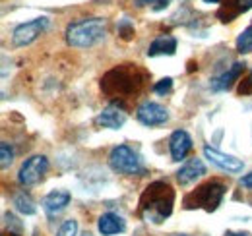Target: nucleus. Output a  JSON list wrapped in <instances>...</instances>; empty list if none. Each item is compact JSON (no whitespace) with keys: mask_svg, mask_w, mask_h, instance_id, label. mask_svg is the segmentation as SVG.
I'll return each mask as SVG.
<instances>
[{"mask_svg":"<svg viewBox=\"0 0 252 236\" xmlns=\"http://www.w3.org/2000/svg\"><path fill=\"white\" fill-rule=\"evenodd\" d=\"M173 206L175 190L171 188V184L165 180H156L144 190L140 198V215L146 223L161 225L173 213Z\"/></svg>","mask_w":252,"mask_h":236,"instance_id":"1","label":"nucleus"},{"mask_svg":"<svg viewBox=\"0 0 252 236\" xmlns=\"http://www.w3.org/2000/svg\"><path fill=\"white\" fill-rule=\"evenodd\" d=\"M144 84V74L136 64H123L107 72L101 80V89L105 95L117 99V97H130L138 93Z\"/></svg>","mask_w":252,"mask_h":236,"instance_id":"2","label":"nucleus"},{"mask_svg":"<svg viewBox=\"0 0 252 236\" xmlns=\"http://www.w3.org/2000/svg\"><path fill=\"white\" fill-rule=\"evenodd\" d=\"M107 35V20L103 18H84L72 22L66 28V43L74 49H88L103 41Z\"/></svg>","mask_w":252,"mask_h":236,"instance_id":"3","label":"nucleus"},{"mask_svg":"<svg viewBox=\"0 0 252 236\" xmlns=\"http://www.w3.org/2000/svg\"><path fill=\"white\" fill-rule=\"evenodd\" d=\"M227 192V186L220 180H210L202 186H198L194 192H190L185 198L187 209H204L208 213L216 211L223 202V196Z\"/></svg>","mask_w":252,"mask_h":236,"instance_id":"4","label":"nucleus"},{"mask_svg":"<svg viewBox=\"0 0 252 236\" xmlns=\"http://www.w3.org/2000/svg\"><path fill=\"white\" fill-rule=\"evenodd\" d=\"M109 165L113 171L121 173V175H128V177H134V175H144L146 167L142 163V157L128 146H117L113 148V151L109 153Z\"/></svg>","mask_w":252,"mask_h":236,"instance_id":"5","label":"nucleus"},{"mask_svg":"<svg viewBox=\"0 0 252 236\" xmlns=\"http://www.w3.org/2000/svg\"><path fill=\"white\" fill-rule=\"evenodd\" d=\"M49 171V159L45 155H33L30 159L24 161V165L20 167V173H18V182L22 186H35L43 175Z\"/></svg>","mask_w":252,"mask_h":236,"instance_id":"6","label":"nucleus"},{"mask_svg":"<svg viewBox=\"0 0 252 236\" xmlns=\"http://www.w3.org/2000/svg\"><path fill=\"white\" fill-rule=\"evenodd\" d=\"M49 28V18H35L32 22H26V24H20L14 33H12V43L14 47H26L33 43L43 31Z\"/></svg>","mask_w":252,"mask_h":236,"instance_id":"7","label":"nucleus"},{"mask_svg":"<svg viewBox=\"0 0 252 236\" xmlns=\"http://www.w3.org/2000/svg\"><path fill=\"white\" fill-rule=\"evenodd\" d=\"M136 118L144 126H161L169 120V111L154 101H146L136 109Z\"/></svg>","mask_w":252,"mask_h":236,"instance_id":"8","label":"nucleus"},{"mask_svg":"<svg viewBox=\"0 0 252 236\" xmlns=\"http://www.w3.org/2000/svg\"><path fill=\"white\" fill-rule=\"evenodd\" d=\"M204 155H206V159L212 165H216L218 169L225 171V173H241L243 167H245V163L241 159H237L233 155H227V153H221V151H218V149L212 148V146H206L204 148Z\"/></svg>","mask_w":252,"mask_h":236,"instance_id":"9","label":"nucleus"},{"mask_svg":"<svg viewBox=\"0 0 252 236\" xmlns=\"http://www.w3.org/2000/svg\"><path fill=\"white\" fill-rule=\"evenodd\" d=\"M126 118L128 117H126L123 105L117 103V101H113V103H109L103 109V113H99V117H97L95 122L99 126H103V128H109V130H121L125 126Z\"/></svg>","mask_w":252,"mask_h":236,"instance_id":"10","label":"nucleus"},{"mask_svg":"<svg viewBox=\"0 0 252 236\" xmlns=\"http://www.w3.org/2000/svg\"><path fill=\"white\" fill-rule=\"evenodd\" d=\"M70 200H72V196H70L68 190H53V192H49V194L45 196V200H43V209H45V213H47L49 217H57L59 213H63L64 209L68 207Z\"/></svg>","mask_w":252,"mask_h":236,"instance_id":"11","label":"nucleus"},{"mask_svg":"<svg viewBox=\"0 0 252 236\" xmlns=\"http://www.w3.org/2000/svg\"><path fill=\"white\" fill-rule=\"evenodd\" d=\"M169 149H171L173 161H185V157L189 155L190 149H192V138L189 136V132L175 130L171 134V140H169Z\"/></svg>","mask_w":252,"mask_h":236,"instance_id":"12","label":"nucleus"},{"mask_svg":"<svg viewBox=\"0 0 252 236\" xmlns=\"http://www.w3.org/2000/svg\"><path fill=\"white\" fill-rule=\"evenodd\" d=\"M97 229L103 236H113L126 231V221L117 213H103L97 221Z\"/></svg>","mask_w":252,"mask_h":236,"instance_id":"13","label":"nucleus"},{"mask_svg":"<svg viewBox=\"0 0 252 236\" xmlns=\"http://www.w3.org/2000/svg\"><path fill=\"white\" fill-rule=\"evenodd\" d=\"M243 72H245V62H235L227 72H223L221 76L214 78L210 86H212L214 91H227V89L239 80V76H241Z\"/></svg>","mask_w":252,"mask_h":236,"instance_id":"14","label":"nucleus"},{"mask_svg":"<svg viewBox=\"0 0 252 236\" xmlns=\"http://www.w3.org/2000/svg\"><path fill=\"white\" fill-rule=\"evenodd\" d=\"M202 175H206V167L200 159H190L189 163H185L181 167V171L177 173V180L181 186H187L190 182H194L196 178H200Z\"/></svg>","mask_w":252,"mask_h":236,"instance_id":"15","label":"nucleus"},{"mask_svg":"<svg viewBox=\"0 0 252 236\" xmlns=\"http://www.w3.org/2000/svg\"><path fill=\"white\" fill-rule=\"evenodd\" d=\"M175 53H177V39L173 35H159L148 49V57H161V55L173 57Z\"/></svg>","mask_w":252,"mask_h":236,"instance_id":"16","label":"nucleus"},{"mask_svg":"<svg viewBox=\"0 0 252 236\" xmlns=\"http://www.w3.org/2000/svg\"><path fill=\"white\" fill-rule=\"evenodd\" d=\"M14 206H16V209H18L22 215H35V211H37L32 196L26 194V192H20V194L14 196Z\"/></svg>","mask_w":252,"mask_h":236,"instance_id":"17","label":"nucleus"},{"mask_svg":"<svg viewBox=\"0 0 252 236\" xmlns=\"http://www.w3.org/2000/svg\"><path fill=\"white\" fill-rule=\"evenodd\" d=\"M237 51L241 55H249L252 53V26L247 28L239 37H237Z\"/></svg>","mask_w":252,"mask_h":236,"instance_id":"18","label":"nucleus"},{"mask_svg":"<svg viewBox=\"0 0 252 236\" xmlns=\"http://www.w3.org/2000/svg\"><path fill=\"white\" fill-rule=\"evenodd\" d=\"M14 161V148L8 144V142H2L0 144V167L6 171Z\"/></svg>","mask_w":252,"mask_h":236,"instance_id":"19","label":"nucleus"},{"mask_svg":"<svg viewBox=\"0 0 252 236\" xmlns=\"http://www.w3.org/2000/svg\"><path fill=\"white\" fill-rule=\"evenodd\" d=\"M76 233H78V221L68 219V221H64L63 227L59 229L57 236H76Z\"/></svg>","mask_w":252,"mask_h":236,"instance_id":"20","label":"nucleus"},{"mask_svg":"<svg viewBox=\"0 0 252 236\" xmlns=\"http://www.w3.org/2000/svg\"><path fill=\"white\" fill-rule=\"evenodd\" d=\"M169 2H171V0H138V4H140V6H150L154 12H161V10H165V8L169 6Z\"/></svg>","mask_w":252,"mask_h":236,"instance_id":"21","label":"nucleus"},{"mask_svg":"<svg viewBox=\"0 0 252 236\" xmlns=\"http://www.w3.org/2000/svg\"><path fill=\"white\" fill-rule=\"evenodd\" d=\"M4 225L10 229V233H20L22 231V223H18V219L12 213H4Z\"/></svg>","mask_w":252,"mask_h":236,"instance_id":"22","label":"nucleus"},{"mask_svg":"<svg viewBox=\"0 0 252 236\" xmlns=\"http://www.w3.org/2000/svg\"><path fill=\"white\" fill-rule=\"evenodd\" d=\"M171 89H173V80L171 78H163V80H159L158 84L154 86V91L158 95H167Z\"/></svg>","mask_w":252,"mask_h":236,"instance_id":"23","label":"nucleus"},{"mask_svg":"<svg viewBox=\"0 0 252 236\" xmlns=\"http://www.w3.org/2000/svg\"><path fill=\"white\" fill-rule=\"evenodd\" d=\"M119 33L123 35V39H130V37L134 35V26L130 24L128 18H125V20L119 24Z\"/></svg>","mask_w":252,"mask_h":236,"instance_id":"24","label":"nucleus"},{"mask_svg":"<svg viewBox=\"0 0 252 236\" xmlns=\"http://www.w3.org/2000/svg\"><path fill=\"white\" fill-rule=\"evenodd\" d=\"M237 4V14H245L252 10V0H233Z\"/></svg>","mask_w":252,"mask_h":236,"instance_id":"25","label":"nucleus"},{"mask_svg":"<svg viewBox=\"0 0 252 236\" xmlns=\"http://www.w3.org/2000/svg\"><path fill=\"white\" fill-rule=\"evenodd\" d=\"M239 184H241L243 188H249V190H252V173H251V175H247V177L241 178V180H239Z\"/></svg>","mask_w":252,"mask_h":236,"instance_id":"26","label":"nucleus"},{"mask_svg":"<svg viewBox=\"0 0 252 236\" xmlns=\"http://www.w3.org/2000/svg\"><path fill=\"white\" fill-rule=\"evenodd\" d=\"M225 236H252L251 233H235V231H227Z\"/></svg>","mask_w":252,"mask_h":236,"instance_id":"27","label":"nucleus"},{"mask_svg":"<svg viewBox=\"0 0 252 236\" xmlns=\"http://www.w3.org/2000/svg\"><path fill=\"white\" fill-rule=\"evenodd\" d=\"M204 2H208V4H218V2H221V0H204Z\"/></svg>","mask_w":252,"mask_h":236,"instance_id":"28","label":"nucleus"},{"mask_svg":"<svg viewBox=\"0 0 252 236\" xmlns=\"http://www.w3.org/2000/svg\"><path fill=\"white\" fill-rule=\"evenodd\" d=\"M4 236H20V235H16V233H6Z\"/></svg>","mask_w":252,"mask_h":236,"instance_id":"29","label":"nucleus"},{"mask_svg":"<svg viewBox=\"0 0 252 236\" xmlns=\"http://www.w3.org/2000/svg\"><path fill=\"white\" fill-rule=\"evenodd\" d=\"M173 236H189V235H173Z\"/></svg>","mask_w":252,"mask_h":236,"instance_id":"30","label":"nucleus"},{"mask_svg":"<svg viewBox=\"0 0 252 236\" xmlns=\"http://www.w3.org/2000/svg\"><path fill=\"white\" fill-rule=\"evenodd\" d=\"M84 236H92V235H90V233H86V235H84Z\"/></svg>","mask_w":252,"mask_h":236,"instance_id":"31","label":"nucleus"},{"mask_svg":"<svg viewBox=\"0 0 252 236\" xmlns=\"http://www.w3.org/2000/svg\"><path fill=\"white\" fill-rule=\"evenodd\" d=\"M251 82H252V74H251Z\"/></svg>","mask_w":252,"mask_h":236,"instance_id":"32","label":"nucleus"}]
</instances>
